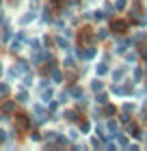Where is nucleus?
Returning <instances> with one entry per match:
<instances>
[{
    "label": "nucleus",
    "mask_w": 147,
    "mask_h": 151,
    "mask_svg": "<svg viewBox=\"0 0 147 151\" xmlns=\"http://www.w3.org/2000/svg\"><path fill=\"white\" fill-rule=\"evenodd\" d=\"M93 88H95V91H100V88H102V82H100V80L93 82Z\"/></svg>",
    "instance_id": "10"
},
{
    "label": "nucleus",
    "mask_w": 147,
    "mask_h": 151,
    "mask_svg": "<svg viewBox=\"0 0 147 151\" xmlns=\"http://www.w3.org/2000/svg\"><path fill=\"white\" fill-rule=\"evenodd\" d=\"M56 43H59V47H63V50H67V47H69V43H67L65 39H61V37L56 39Z\"/></svg>",
    "instance_id": "2"
},
{
    "label": "nucleus",
    "mask_w": 147,
    "mask_h": 151,
    "mask_svg": "<svg viewBox=\"0 0 147 151\" xmlns=\"http://www.w3.org/2000/svg\"><path fill=\"white\" fill-rule=\"evenodd\" d=\"M106 71H108V69H106V65H97V73H100V76H104Z\"/></svg>",
    "instance_id": "7"
},
{
    "label": "nucleus",
    "mask_w": 147,
    "mask_h": 151,
    "mask_svg": "<svg viewBox=\"0 0 147 151\" xmlns=\"http://www.w3.org/2000/svg\"><path fill=\"white\" fill-rule=\"evenodd\" d=\"M0 73H2V65H0Z\"/></svg>",
    "instance_id": "15"
},
{
    "label": "nucleus",
    "mask_w": 147,
    "mask_h": 151,
    "mask_svg": "<svg viewBox=\"0 0 147 151\" xmlns=\"http://www.w3.org/2000/svg\"><path fill=\"white\" fill-rule=\"evenodd\" d=\"M17 125H20V127H26V125H28V121H26L24 116H20V119H17Z\"/></svg>",
    "instance_id": "6"
},
{
    "label": "nucleus",
    "mask_w": 147,
    "mask_h": 151,
    "mask_svg": "<svg viewBox=\"0 0 147 151\" xmlns=\"http://www.w3.org/2000/svg\"><path fill=\"white\" fill-rule=\"evenodd\" d=\"M20 50V43H11V52H17Z\"/></svg>",
    "instance_id": "12"
},
{
    "label": "nucleus",
    "mask_w": 147,
    "mask_h": 151,
    "mask_svg": "<svg viewBox=\"0 0 147 151\" xmlns=\"http://www.w3.org/2000/svg\"><path fill=\"white\" fill-rule=\"evenodd\" d=\"M2 110H4V112H13V104H4Z\"/></svg>",
    "instance_id": "8"
},
{
    "label": "nucleus",
    "mask_w": 147,
    "mask_h": 151,
    "mask_svg": "<svg viewBox=\"0 0 147 151\" xmlns=\"http://www.w3.org/2000/svg\"><path fill=\"white\" fill-rule=\"evenodd\" d=\"M65 116H67V121H76V119H78V112H74V110H69V112H67Z\"/></svg>",
    "instance_id": "1"
},
{
    "label": "nucleus",
    "mask_w": 147,
    "mask_h": 151,
    "mask_svg": "<svg viewBox=\"0 0 147 151\" xmlns=\"http://www.w3.org/2000/svg\"><path fill=\"white\" fill-rule=\"evenodd\" d=\"M46 138H50V140H54V138H56V132H48V134H46Z\"/></svg>",
    "instance_id": "9"
},
{
    "label": "nucleus",
    "mask_w": 147,
    "mask_h": 151,
    "mask_svg": "<svg viewBox=\"0 0 147 151\" xmlns=\"http://www.w3.org/2000/svg\"><path fill=\"white\" fill-rule=\"evenodd\" d=\"M113 28H115L117 32H121V30L125 28V24H123V22H115V24H113Z\"/></svg>",
    "instance_id": "3"
},
{
    "label": "nucleus",
    "mask_w": 147,
    "mask_h": 151,
    "mask_svg": "<svg viewBox=\"0 0 147 151\" xmlns=\"http://www.w3.org/2000/svg\"><path fill=\"white\" fill-rule=\"evenodd\" d=\"M72 93L76 95V97H82V88H80V86H74V88H72Z\"/></svg>",
    "instance_id": "4"
},
{
    "label": "nucleus",
    "mask_w": 147,
    "mask_h": 151,
    "mask_svg": "<svg viewBox=\"0 0 147 151\" xmlns=\"http://www.w3.org/2000/svg\"><path fill=\"white\" fill-rule=\"evenodd\" d=\"M4 93H7V86H4V84H0V95H4Z\"/></svg>",
    "instance_id": "13"
},
{
    "label": "nucleus",
    "mask_w": 147,
    "mask_h": 151,
    "mask_svg": "<svg viewBox=\"0 0 147 151\" xmlns=\"http://www.w3.org/2000/svg\"><path fill=\"white\" fill-rule=\"evenodd\" d=\"M41 97H43V101L52 99V91H50V88H48V91H43V95H41Z\"/></svg>",
    "instance_id": "5"
},
{
    "label": "nucleus",
    "mask_w": 147,
    "mask_h": 151,
    "mask_svg": "<svg viewBox=\"0 0 147 151\" xmlns=\"http://www.w3.org/2000/svg\"><path fill=\"white\" fill-rule=\"evenodd\" d=\"M0 22H4V15H2V11H0Z\"/></svg>",
    "instance_id": "14"
},
{
    "label": "nucleus",
    "mask_w": 147,
    "mask_h": 151,
    "mask_svg": "<svg viewBox=\"0 0 147 151\" xmlns=\"http://www.w3.org/2000/svg\"><path fill=\"white\" fill-rule=\"evenodd\" d=\"M30 19H35V13H30V15H26V17H24V24H26V22H30Z\"/></svg>",
    "instance_id": "11"
}]
</instances>
